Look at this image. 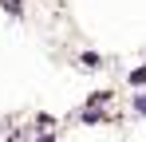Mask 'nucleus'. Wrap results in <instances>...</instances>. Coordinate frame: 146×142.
I'll list each match as a JSON object with an SVG mask.
<instances>
[{
	"label": "nucleus",
	"mask_w": 146,
	"mask_h": 142,
	"mask_svg": "<svg viewBox=\"0 0 146 142\" xmlns=\"http://www.w3.org/2000/svg\"><path fill=\"white\" fill-rule=\"evenodd\" d=\"M134 111H138V115H146V95H134Z\"/></svg>",
	"instance_id": "1"
},
{
	"label": "nucleus",
	"mask_w": 146,
	"mask_h": 142,
	"mask_svg": "<svg viewBox=\"0 0 146 142\" xmlns=\"http://www.w3.org/2000/svg\"><path fill=\"white\" fill-rule=\"evenodd\" d=\"M130 83H146V67H138V71H130Z\"/></svg>",
	"instance_id": "2"
},
{
	"label": "nucleus",
	"mask_w": 146,
	"mask_h": 142,
	"mask_svg": "<svg viewBox=\"0 0 146 142\" xmlns=\"http://www.w3.org/2000/svg\"><path fill=\"white\" fill-rule=\"evenodd\" d=\"M4 8L8 12H20V0H4Z\"/></svg>",
	"instance_id": "3"
},
{
	"label": "nucleus",
	"mask_w": 146,
	"mask_h": 142,
	"mask_svg": "<svg viewBox=\"0 0 146 142\" xmlns=\"http://www.w3.org/2000/svg\"><path fill=\"white\" fill-rule=\"evenodd\" d=\"M40 142H51V138H40Z\"/></svg>",
	"instance_id": "4"
}]
</instances>
